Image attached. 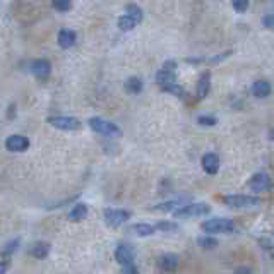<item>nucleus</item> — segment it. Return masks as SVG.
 Listing matches in <instances>:
<instances>
[{"mask_svg":"<svg viewBox=\"0 0 274 274\" xmlns=\"http://www.w3.org/2000/svg\"><path fill=\"white\" fill-rule=\"evenodd\" d=\"M206 235H218V233H231L235 230V221L228 218H212L201 225Z\"/></svg>","mask_w":274,"mask_h":274,"instance_id":"1","label":"nucleus"},{"mask_svg":"<svg viewBox=\"0 0 274 274\" xmlns=\"http://www.w3.org/2000/svg\"><path fill=\"white\" fill-rule=\"evenodd\" d=\"M211 212V206L206 204V202H190V204H185L180 209H177L173 212L175 218H199V216H206Z\"/></svg>","mask_w":274,"mask_h":274,"instance_id":"2","label":"nucleus"},{"mask_svg":"<svg viewBox=\"0 0 274 274\" xmlns=\"http://www.w3.org/2000/svg\"><path fill=\"white\" fill-rule=\"evenodd\" d=\"M89 127L100 135H106V137H120L122 135V129L119 125H115L113 122H108L105 119H100V117H93L89 119Z\"/></svg>","mask_w":274,"mask_h":274,"instance_id":"3","label":"nucleus"},{"mask_svg":"<svg viewBox=\"0 0 274 274\" xmlns=\"http://www.w3.org/2000/svg\"><path fill=\"white\" fill-rule=\"evenodd\" d=\"M225 204L230 207H237V209H242V207H256L261 204V199L256 196H240V194H233V196H226L225 197Z\"/></svg>","mask_w":274,"mask_h":274,"instance_id":"4","label":"nucleus"},{"mask_svg":"<svg viewBox=\"0 0 274 274\" xmlns=\"http://www.w3.org/2000/svg\"><path fill=\"white\" fill-rule=\"evenodd\" d=\"M48 124L60 130H79L83 127V122L79 119H75V117H65V115L50 117Z\"/></svg>","mask_w":274,"mask_h":274,"instance_id":"5","label":"nucleus"},{"mask_svg":"<svg viewBox=\"0 0 274 274\" xmlns=\"http://www.w3.org/2000/svg\"><path fill=\"white\" fill-rule=\"evenodd\" d=\"M130 218V211L127 209H112L108 207L105 209V221L112 228H120L122 225H125Z\"/></svg>","mask_w":274,"mask_h":274,"instance_id":"6","label":"nucleus"},{"mask_svg":"<svg viewBox=\"0 0 274 274\" xmlns=\"http://www.w3.org/2000/svg\"><path fill=\"white\" fill-rule=\"evenodd\" d=\"M33 75H35L36 79H40V81H45V79H48V75L51 72V65L48 60L45 59H36L33 60L31 65H30Z\"/></svg>","mask_w":274,"mask_h":274,"instance_id":"7","label":"nucleus"},{"mask_svg":"<svg viewBox=\"0 0 274 274\" xmlns=\"http://www.w3.org/2000/svg\"><path fill=\"white\" fill-rule=\"evenodd\" d=\"M6 148L11 153H24L30 148V139L24 135H9L6 139Z\"/></svg>","mask_w":274,"mask_h":274,"instance_id":"8","label":"nucleus"},{"mask_svg":"<svg viewBox=\"0 0 274 274\" xmlns=\"http://www.w3.org/2000/svg\"><path fill=\"white\" fill-rule=\"evenodd\" d=\"M134 257H135V250L129 243H120L115 250V259H117V262L122 264V266L132 264L134 262Z\"/></svg>","mask_w":274,"mask_h":274,"instance_id":"9","label":"nucleus"},{"mask_svg":"<svg viewBox=\"0 0 274 274\" xmlns=\"http://www.w3.org/2000/svg\"><path fill=\"white\" fill-rule=\"evenodd\" d=\"M249 185L254 192H267L271 188V178L266 173H256L250 178Z\"/></svg>","mask_w":274,"mask_h":274,"instance_id":"10","label":"nucleus"},{"mask_svg":"<svg viewBox=\"0 0 274 274\" xmlns=\"http://www.w3.org/2000/svg\"><path fill=\"white\" fill-rule=\"evenodd\" d=\"M202 168L207 175H216L220 170V158L214 153H207L202 156Z\"/></svg>","mask_w":274,"mask_h":274,"instance_id":"11","label":"nucleus"},{"mask_svg":"<svg viewBox=\"0 0 274 274\" xmlns=\"http://www.w3.org/2000/svg\"><path fill=\"white\" fill-rule=\"evenodd\" d=\"M178 266V256L177 254H163L161 257L158 259V267L161 269L163 272H172Z\"/></svg>","mask_w":274,"mask_h":274,"instance_id":"12","label":"nucleus"},{"mask_svg":"<svg viewBox=\"0 0 274 274\" xmlns=\"http://www.w3.org/2000/svg\"><path fill=\"white\" fill-rule=\"evenodd\" d=\"M209 91H211V72L206 70V72L201 74L199 83H197V98L204 100V98H207Z\"/></svg>","mask_w":274,"mask_h":274,"instance_id":"13","label":"nucleus"},{"mask_svg":"<svg viewBox=\"0 0 274 274\" xmlns=\"http://www.w3.org/2000/svg\"><path fill=\"white\" fill-rule=\"evenodd\" d=\"M75 40H77V35L72 30H60L59 33V45L62 48H70V46L75 45Z\"/></svg>","mask_w":274,"mask_h":274,"instance_id":"14","label":"nucleus"},{"mask_svg":"<svg viewBox=\"0 0 274 274\" xmlns=\"http://www.w3.org/2000/svg\"><path fill=\"white\" fill-rule=\"evenodd\" d=\"M130 233L137 235V237H151V235L156 233L154 226L153 225H148V223H137V225H132L129 228Z\"/></svg>","mask_w":274,"mask_h":274,"instance_id":"15","label":"nucleus"},{"mask_svg":"<svg viewBox=\"0 0 274 274\" xmlns=\"http://www.w3.org/2000/svg\"><path fill=\"white\" fill-rule=\"evenodd\" d=\"M183 199H188V197H177V199H172V201H165V202H161V204L151 207V209H153V211H161V212H170V211H173L175 207H178V209H180V206L183 204Z\"/></svg>","mask_w":274,"mask_h":274,"instance_id":"16","label":"nucleus"},{"mask_svg":"<svg viewBox=\"0 0 274 274\" xmlns=\"http://www.w3.org/2000/svg\"><path fill=\"white\" fill-rule=\"evenodd\" d=\"M48 254H50V245L46 242H36L30 249V256H33L35 259H45Z\"/></svg>","mask_w":274,"mask_h":274,"instance_id":"17","label":"nucleus"},{"mask_svg":"<svg viewBox=\"0 0 274 274\" xmlns=\"http://www.w3.org/2000/svg\"><path fill=\"white\" fill-rule=\"evenodd\" d=\"M271 93V84L267 81H256L252 84V94L256 98H266Z\"/></svg>","mask_w":274,"mask_h":274,"instance_id":"18","label":"nucleus"},{"mask_svg":"<svg viewBox=\"0 0 274 274\" xmlns=\"http://www.w3.org/2000/svg\"><path fill=\"white\" fill-rule=\"evenodd\" d=\"M88 216V206L84 204V202H79V204H75L72 209L69 212V220L70 221H83L84 218Z\"/></svg>","mask_w":274,"mask_h":274,"instance_id":"19","label":"nucleus"},{"mask_svg":"<svg viewBox=\"0 0 274 274\" xmlns=\"http://www.w3.org/2000/svg\"><path fill=\"white\" fill-rule=\"evenodd\" d=\"M177 81V72H170V70H163L159 69L158 74H156V83L159 86H167V84H173Z\"/></svg>","mask_w":274,"mask_h":274,"instance_id":"20","label":"nucleus"},{"mask_svg":"<svg viewBox=\"0 0 274 274\" xmlns=\"http://www.w3.org/2000/svg\"><path fill=\"white\" fill-rule=\"evenodd\" d=\"M125 91L129 94H139L143 91V81L139 77H129L125 81Z\"/></svg>","mask_w":274,"mask_h":274,"instance_id":"21","label":"nucleus"},{"mask_svg":"<svg viewBox=\"0 0 274 274\" xmlns=\"http://www.w3.org/2000/svg\"><path fill=\"white\" fill-rule=\"evenodd\" d=\"M125 16L134 19L137 24H139V22L143 21V9H141L139 6H135V4H129V6L125 7Z\"/></svg>","mask_w":274,"mask_h":274,"instance_id":"22","label":"nucleus"},{"mask_svg":"<svg viewBox=\"0 0 274 274\" xmlns=\"http://www.w3.org/2000/svg\"><path fill=\"white\" fill-rule=\"evenodd\" d=\"M161 89L165 93H170V94H173V96H177V98H185V89H183L180 84H177V83L161 86Z\"/></svg>","mask_w":274,"mask_h":274,"instance_id":"23","label":"nucleus"},{"mask_svg":"<svg viewBox=\"0 0 274 274\" xmlns=\"http://www.w3.org/2000/svg\"><path fill=\"white\" fill-rule=\"evenodd\" d=\"M17 247H19V238L11 240V242H7L6 245H4V249H2V257L6 259V262L12 257V254L16 252Z\"/></svg>","mask_w":274,"mask_h":274,"instance_id":"24","label":"nucleus"},{"mask_svg":"<svg viewBox=\"0 0 274 274\" xmlns=\"http://www.w3.org/2000/svg\"><path fill=\"white\" fill-rule=\"evenodd\" d=\"M135 26H137V22L134 21V19H130L129 16H125V14L119 17V28L122 31H132Z\"/></svg>","mask_w":274,"mask_h":274,"instance_id":"25","label":"nucleus"},{"mask_svg":"<svg viewBox=\"0 0 274 274\" xmlns=\"http://www.w3.org/2000/svg\"><path fill=\"white\" fill-rule=\"evenodd\" d=\"M197 245H199L201 249H216L220 245V242L216 238H212V237H199L197 238Z\"/></svg>","mask_w":274,"mask_h":274,"instance_id":"26","label":"nucleus"},{"mask_svg":"<svg viewBox=\"0 0 274 274\" xmlns=\"http://www.w3.org/2000/svg\"><path fill=\"white\" fill-rule=\"evenodd\" d=\"M154 230H159L163 233H172V231L178 230V225L173 223V221H159V223H156Z\"/></svg>","mask_w":274,"mask_h":274,"instance_id":"27","label":"nucleus"},{"mask_svg":"<svg viewBox=\"0 0 274 274\" xmlns=\"http://www.w3.org/2000/svg\"><path fill=\"white\" fill-rule=\"evenodd\" d=\"M197 124L202 125V127H214L218 124V119L212 115H201L199 119H197Z\"/></svg>","mask_w":274,"mask_h":274,"instance_id":"28","label":"nucleus"},{"mask_svg":"<svg viewBox=\"0 0 274 274\" xmlns=\"http://www.w3.org/2000/svg\"><path fill=\"white\" fill-rule=\"evenodd\" d=\"M51 6H53V9H57L59 12H67L72 9V2H69V0H55Z\"/></svg>","mask_w":274,"mask_h":274,"instance_id":"29","label":"nucleus"},{"mask_svg":"<svg viewBox=\"0 0 274 274\" xmlns=\"http://www.w3.org/2000/svg\"><path fill=\"white\" fill-rule=\"evenodd\" d=\"M231 6H233V9H235V11H237L238 14H243V12H247L249 2H247V0H235V2L231 4Z\"/></svg>","mask_w":274,"mask_h":274,"instance_id":"30","label":"nucleus"},{"mask_svg":"<svg viewBox=\"0 0 274 274\" xmlns=\"http://www.w3.org/2000/svg\"><path fill=\"white\" fill-rule=\"evenodd\" d=\"M230 55H231V51H225V53H221V55L211 57V59H204V62L206 64H220V62H223L225 59H228Z\"/></svg>","mask_w":274,"mask_h":274,"instance_id":"31","label":"nucleus"},{"mask_svg":"<svg viewBox=\"0 0 274 274\" xmlns=\"http://www.w3.org/2000/svg\"><path fill=\"white\" fill-rule=\"evenodd\" d=\"M262 26L264 28H267V30H271V28L274 26V21H272V14L269 12V14H266V16L262 17Z\"/></svg>","mask_w":274,"mask_h":274,"instance_id":"32","label":"nucleus"},{"mask_svg":"<svg viewBox=\"0 0 274 274\" xmlns=\"http://www.w3.org/2000/svg\"><path fill=\"white\" fill-rule=\"evenodd\" d=\"M177 62H175V60H167V62L163 64V70H170V72H177Z\"/></svg>","mask_w":274,"mask_h":274,"instance_id":"33","label":"nucleus"},{"mask_svg":"<svg viewBox=\"0 0 274 274\" xmlns=\"http://www.w3.org/2000/svg\"><path fill=\"white\" fill-rule=\"evenodd\" d=\"M122 274H139V269L135 267V264H127V266H124V271H122Z\"/></svg>","mask_w":274,"mask_h":274,"instance_id":"34","label":"nucleus"},{"mask_svg":"<svg viewBox=\"0 0 274 274\" xmlns=\"http://www.w3.org/2000/svg\"><path fill=\"white\" fill-rule=\"evenodd\" d=\"M233 274H252V271H250L249 267H238V269H235Z\"/></svg>","mask_w":274,"mask_h":274,"instance_id":"35","label":"nucleus"},{"mask_svg":"<svg viewBox=\"0 0 274 274\" xmlns=\"http://www.w3.org/2000/svg\"><path fill=\"white\" fill-rule=\"evenodd\" d=\"M7 267H9V264L6 261L0 262V274H6L7 272Z\"/></svg>","mask_w":274,"mask_h":274,"instance_id":"36","label":"nucleus"}]
</instances>
